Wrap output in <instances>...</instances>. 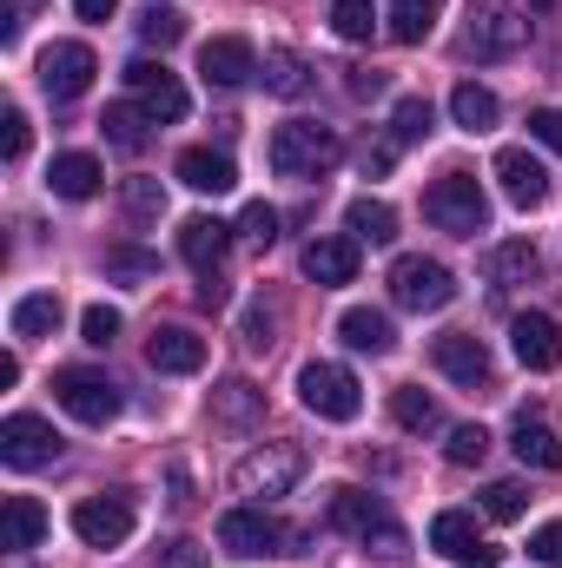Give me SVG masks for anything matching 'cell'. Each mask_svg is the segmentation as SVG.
I'll return each instance as SVG.
<instances>
[{"label": "cell", "mask_w": 562, "mask_h": 568, "mask_svg": "<svg viewBox=\"0 0 562 568\" xmlns=\"http://www.w3.org/2000/svg\"><path fill=\"white\" fill-rule=\"evenodd\" d=\"M259 80H265V93L298 100V93H304V60H298L291 47H272V53H265V67H259Z\"/></svg>", "instance_id": "d6a6232c"}, {"label": "cell", "mask_w": 562, "mask_h": 568, "mask_svg": "<svg viewBox=\"0 0 562 568\" xmlns=\"http://www.w3.org/2000/svg\"><path fill=\"white\" fill-rule=\"evenodd\" d=\"M510 449L523 456V469H562V436L550 424H536L530 410L510 424Z\"/></svg>", "instance_id": "d4e9b609"}, {"label": "cell", "mask_w": 562, "mask_h": 568, "mask_svg": "<svg viewBox=\"0 0 562 568\" xmlns=\"http://www.w3.org/2000/svg\"><path fill=\"white\" fill-rule=\"evenodd\" d=\"M436 13H443V0H391V7H384V20H391V40H404V47L430 40Z\"/></svg>", "instance_id": "4dcf8cb0"}, {"label": "cell", "mask_w": 562, "mask_h": 568, "mask_svg": "<svg viewBox=\"0 0 562 568\" xmlns=\"http://www.w3.org/2000/svg\"><path fill=\"white\" fill-rule=\"evenodd\" d=\"M304 476V456L291 449V443H265V449H252L239 469H232V483H239V496H284L291 483Z\"/></svg>", "instance_id": "9c48e42d"}, {"label": "cell", "mask_w": 562, "mask_h": 568, "mask_svg": "<svg viewBox=\"0 0 562 568\" xmlns=\"http://www.w3.org/2000/svg\"><path fill=\"white\" fill-rule=\"evenodd\" d=\"M523 509H530V489H523V483H490V489H483V516L516 523Z\"/></svg>", "instance_id": "f35d334b"}, {"label": "cell", "mask_w": 562, "mask_h": 568, "mask_svg": "<svg viewBox=\"0 0 562 568\" xmlns=\"http://www.w3.org/2000/svg\"><path fill=\"white\" fill-rule=\"evenodd\" d=\"M60 297L53 291H27V297H13V311H7V324H13V337H53L60 331Z\"/></svg>", "instance_id": "f1b7e54d"}, {"label": "cell", "mask_w": 562, "mask_h": 568, "mask_svg": "<svg viewBox=\"0 0 562 568\" xmlns=\"http://www.w3.org/2000/svg\"><path fill=\"white\" fill-rule=\"evenodd\" d=\"M145 120H152V113L133 100V106H107L100 126H107V140L120 145V152H145Z\"/></svg>", "instance_id": "836d02e7"}, {"label": "cell", "mask_w": 562, "mask_h": 568, "mask_svg": "<svg viewBox=\"0 0 562 568\" xmlns=\"http://www.w3.org/2000/svg\"><path fill=\"white\" fill-rule=\"evenodd\" d=\"M351 93H358V100H364V93H384V73H364V67H358V73H351Z\"/></svg>", "instance_id": "db71d44e"}, {"label": "cell", "mask_w": 562, "mask_h": 568, "mask_svg": "<svg viewBox=\"0 0 562 568\" xmlns=\"http://www.w3.org/2000/svg\"><path fill=\"white\" fill-rule=\"evenodd\" d=\"M423 219H430L436 232H450V239H476V232H490V199H483L476 172H443V179H430V192H423Z\"/></svg>", "instance_id": "7a4b0ae2"}, {"label": "cell", "mask_w": 562, "mask_h": 568, "mask_svg": "<svg viewBox=\"0 0 562 568\" xmlns=\"http://www.w3.org/2000/svg\"><path fill=\"white\" fill-rule=\"evenodd\" d=\"M496 179H503V199H510L516 212H536V205L550 199V172H543V159H530L523 145H503V152H496Z\"/></svg>", "instance_id": "ac0fdd59"}, {"label": "cell", "mask_w": 562, "mask_h": 568, "mask_svg": "<svg viewBox=\"0 0 562 568\" xmlns=\"http://www.w3.org/2000/svg\"><path fill=\"white\" fill-rule=\"evenodd\" d=\"M73 536L87 549H120L133 536V503L127 496H87V503H73Z\"/></svg>", "instance_id": "4fadbf2b"}, {"label": "cell", "mask_w": 562, "mask_h": 568, "mask_svg": "<svg viewBox=\"0 0 562 568\" xmlns=\"http://www.w3.org/2000/svg\"><path fill=\"white\" fill-rule=\"evenodd\" d=\"M530 7H550V0H530Z\"/></svg>", "instance_id": "11a10c76"}, {"label": "cell", "mask_w": 562, "mask_h": 568, "mask_svg": "<svg viewBox=\"0 0 562 568\" xmlns=\"http://www.w3.org/2000/svg\"><path fill=\"white\" fill-rule=\"evenodd\" d=\"M536 245L530 239H503V245H490V258H483V272H490V284H530L536 278Z\"/></svg>", "instance_id": "f546056e"}, {"label": "cell", "mask_w": 562, "mask_h": 568, "mask_svg": "<svg viewBox=\"0 0 562 568\" xmlns=\"http://www.w3.org/2000/svg\"><path fill=\"white\" fill-rule=\"evenodd\" d=\"M391 297H398L404 311H443V304L456 297V278H450V265H436V258L411 252V258L391 265Z\"/></svg>", "instance_id": "ba28073f"}, {"label": "cell", "mask_w": 562, "mask_h": 568, "mask_svg": "<svg viewBox=\"0 0 562 568\" xmlns=\"http://www.w3.org/2000/svg\"><path fill=\"white\" fill-rule=\"evenodd\" d=\"M100 159L93 152H60L53 165H47V185H53V199H93L100 192Z\"/></svg>", "instance_id": "484cf974"}, {"label": "cell", "mask_w": 562, "mask_h": 568, "mask_svg": "<svg viewBox=\"0 0 562 568\" xmlns=\"http://www.w3.org/2000/svg\"><path fill=\"white\" fill-rule=\"evenodd\" d=\"M60 456V429L47 424V417H7L0 424V463L7 469H40V463H53Z\"/></svg>", "instance_id": "5bb4252c"}, {"label": "cell", "mask_w": 562, "mask_h": 568, "mask_svg": "<svg viewBox=\"0 0 562 568\" xmlns=\"http://www.w3.org/2000/svg\"><path fill=\"white\" fill-rule=\"evenodd\" d=\"M430 357H436V371H443L450 384H463V390H490V384H496L490 344H483L476 331H450V337H436Z\"/></svg>", "instance_id": "8fae6325"}, {"label": "cell", "mask_w": 562, "mask_h": 568, "mask_svg": "<svg viewBox=\"0 0 562 568\" xmlns=\"http://www.w3.org/2000/svg\"><path fill=\"white\" fill-rule=\"evenodd\" d=\"M53 397H60V410H67L73 424H87V429H107L120 417V404H127L107 371H60V377H53Z\"/></svg>", "instance_id": "8992f818"}, {"label": "cell", "mask_w": 562, "mask_h": 568, "mask_svg": "<svg viewBox=\"0 0 562 568\" xmlns=\"http://www.w3.org/2000/svg\"><path fill=\"white\" fill-rule=\"evenodd\" d=\"M127 87H133V100H140L145 113H152V120H165V126L192 113V100H185L179 73H165L159 60H133V67H127Z\"/></svg>", "instance_id": "9a60e30c"}, {"label": "cell", "mask_w": 562, "mask_h": 568, "mask_svg": "<svg viewBox=\"0 0 562 568\" xmlns=\"http://www.w3.org/2000/svg\"><path fill=\"white\" fill-rule=\"evenodd\" d=\"M80 331H87V344H93V351H107V344L120 337V311H113V304H87Z\"/></svg>", "instance_id": "60d3db41"}, {"label": "cell", "mask_w": 562, "mask_h": 568, "mask_svg": "<svg viewBox=\"0 0 562 568\" xmlns=\"http://www.w3.org/2000/svg\"><path fill=\"white\" fill-rule=\"evenodd\" d=\"M443 456H450L456 469H476V463L490 456V429H483V424H463V429H450V443H443Z\"/></svg>", "instance_id": "74e56055"}, {"label": "cell", "mask_w": 562, "mask_h": 568, "mask_svg": "<svg viewBox=\"0 0 562 568\" xmlns=\"http://www.w3.org/2000/svg\"><path fill=\"white\" fill-rule=\"evenodd\" d=\"M298 404L311 410V417H324V424H351L358 410H364V390H358V377L344 371V364H304L298 371Z\"/></svg>", "instance_id": "5b68a950"}, {"label": "cell", "mask_w": 562, "mask_h": 568, "mask_svg": "<svg viewBox=\"0 0 562 568\" xmlns=\"http://www.w3.org/2000/svg\"><path fill=\"white\" fill-rule=\"evenodd\" d=\"M179 185H192V192H205V199H225L232 185H239V165L225 159V152H212V145H192V152H179Z\"/></svg>", "instance_id": "44dd1931"}, {"label": "cell", "mask_w": 562, "mask_h": 568, "mask_svg": "<svg viewBox=\"0 0 562 568\" xmlns=\"http://www.w3.org/2000/svg\"><path fill=\"white\" fill-rule=\"evenodd\" d=\"M450 120H456L463 133H490V126L503 120V100H496L490 87H476V80H463V87L450 93Z\"/></svg>", "instance_id": "83f0119b"}, {"label": "cell", "mask_w": 562, "mask_h": 568, "mask_svg": "<svg viewBox=\"0 0 562 568\" xmlns=\"http://www.w3.org/2000/svg\"><path fill=\"white\" fill-rule=\"evenodd\" d=\"M145 364L165 371V377H192V371H205V337L185 331V324H159L145 337Z\"/></svg>", "instance_id": "d6986e66"}, {"label": "cell", "mask_w": 562, "mask_h": 568, "mask_svg": "<svg viewBox=\"0 0 562 568\" xmlns=\"http://www.w3.org/2000/svg\"><path fill=\"white\" fill-rule=\"evenodd\" d=\"M159 568H205V549L179 536V542H165V549H159Z\"/></svg>", "instance_id": "681fc988"}, {"label": "cell", "mask_w": 562, "mask_h": 568, "mask_svg": "<svg viewBox=\"0 0 562 568\" xmlns=\"http://www.w3.org/2000/svg\"><path fill=\"white\" fill-rule=\"evenodd\" d=\"M523 40H530V20H523L510 0H470V27H463V47H470L476 60H510Z\"/></svg>", "instance_id": "52a82bcc"}, {"label": "cell", "mask_w": 562, "mask_h": 568, "mask_svg": "<svg viewBox=\"0 0 562 568\" xmlns=\"http://www.w3.org/2000/svg\"><path fill=\"white\" fill-rule=\"evenodd\" d=\"M107 272H120V278H152L159 258H152V252H133V245H120V252H107Z\"/></svg>", "instance_id": "7bdbcfd3"}, {"label": "cell", "mask_w": 562, "mask_h": 568, "mask_svg": "<svg viewBox=\"0 0 562 568\" xmlns=\"http://www.w3.org/2000/svg\"><path fill=\"white\" fill-rule=\"evenodd\" d=\"M430 120H436V113H430V100H423V93H404V100H398V113H391V140H398V145L423 140V133H430Z\"/></svg>", "instance_id": "d590c367"}, {"label": "cell", "mask_w": 562, "mask_h": 568, "mask_svg": "<svg viewBox=\"0 0 562 568\" xmlns=\"http://www.w3.org/2000/svg\"><path fill=\"white\" fill-rule=\"evenodd\" d=\"M113 7H120V0H73L80 20H113Z\"/></svg>", "instance_id": "f5cc1de1"}, {"label": "cell", "mask_w": 562, "mask_h": 568, "mask_svg": "<svg viewBox=\"0 0 562 568\" xmlns=\"http://www.w3.org/2000/svg\"><path fill=\"white\" fill-rule=\"evenodd\" d=\"M0 152H7V159L27 152V113H20V106H7V120H0Z\"/></svg>", "instance_id": "7dc6e473"}, {"label": "cell", "mask_w": 562, "mask_h": 568, "mask_svg": "<svg viewBox=\"0 0 562 568\" xmlns=\"http://www.w3.org/2000/svg\"><path fill=\"white\" fill-rule=\"evenodd\" d=\"M304 278L318 291H338V284L358 278V239H311L304 245Z\"/></svg>", "instance_id": "7402d4cb"}, {"label": "cell", "mask_w": 562, "mask_h": 568, "mask_svg": "<svg viewBox=\"0 0 562 568\" xmlns=\"http://www.w3.org/2000/svg\"><path fill=\"white\" fill-rule=\"evenodd\" d=\"M430 549L450 556L456 568H496L503 562V549L476 536V516H470V509H443V516L430 523Z\"/></svg>", "instance_id": "7c38bea8"}, {"label": "cell", "mask_w": 562, "mask_h": 568, "mask_svg": "<svg viewBox=\"0 0 562 568\" xmlns=\"http://www.w3.org/2000/svg\"><path fill=\"white\" fill-rule=\"evenodd\" d=\"M40 536H47V509L33 496H7V509H0V549L20 556V549H40Z\"/></svg>", "instance_id": "cb8c5ba5"}, {"label": "cell", "mask_w": 562, "mask_h": 568, "mask_svg": "<svg viewBox=\"0 0 562 568\" xmlns=\"http://www.w3.org/2000/svg\"><path fill=\"white\" fill-rule=\"evenodd\" d=\"M338 337H344L351 351H364V357H391V351H398L391 317H384V311H371V304H351V311L338 317Z\"/></svg>", "instance_id": "603a6c76"}, {"label": "cell", "mask_w": 562, "mask_h": 568, "mask_svg": "<svg viewBox=\"0 0 562 568\" xmlns=\"http://www.w3.org/2000/svg\"><path fill=\"white\" fill-rule=\"evenodd\" d=\"M530 562H543V568H562V523H543V529L530 536Z\"/></svg>", "instance_id": "f6af8a7d"}, {"label": "cell", "mask_w": 562, "mask_h": 568, "mask_svg": "<svg viewBox=\"0 0 562 568\" xmlns=\"http://www.w3.org/2000/svg\"><path fill=\"white\" fill-rule=\"evenodd\" d=\"M219 549L239 556V562L291 556V549H298V529H284L279 516H265L259 503H245V509H225V516H219Z\"/></svg>", "instance_id": "3957f363"}, {"label": "cell", "mask_w": 562, "mask_h": 568, "mask_svg": "<svg viewBox=\"0 0 562 568\" xmlns=\"http://www.w3.org/2000/svg\"><path fill=\"white\" fill-rule=\"evenodd\" d=\"M391 159H398V140H384V145H364V172H391Z\"/></svg>", "instance_id": "816d5d0a"}, {"label": "cell", "mask_w": 562, "mask_h": 568, "mask_svg": "<svg viewBox=\"0 0 562 568\" xmlns=\"http://www.w3.org/2000/svg\"><path fill=\"white\" fill-rule=\"evenodd\" d=\"M324 523H331L338 536L378 542V556H404L398 523H391V516H384V503H378V496H364V489H331V496H324Z\"/></svg>", "instance_id": "277c9868"}, {"label": "cell", "mask_w": 562, "mask_h": 568, "mask_svg": "<svg viewBox=\"0 0 562 568\" xmlns=\"http://www.w3.org/2000/svg\"><path fill=\"white\" fill-rule=\"evenodd\" d=\"M252 73H259V53H252L245 33H219V40L199 47V80L205 87H245Z\"/></svg>", "instance_id": "e0dca14e"}, {"label": "cell", "mask_w": 562, "mask_h": 568, "mask_svg": "<svg viewBox=\"0 0 562 568\" xmlns=\"http://www.w3.org/2000/svg\"><path fill=\"white\" fill-rule=\"evenodd\" d=\"M344 232H351L358 245H391V239H398V212H391L384 199H371V192H364V199H351V205H344Z\"/></svg>", "instance_id": "4316f807"}, {"label": "cell", "mask_w": 562, "mask_h": 568, "mask_svg": "<svg viewBox=\"0 0 562 568\" xmlns=\"http://www.w3.org/2000/svg\"><path fill=\"white\" fill-rule=\"evenodd\" d=\"M252 410H259L252 384H225V390H219V417H252Z\"/></svg>", "instance_id": "c3c4849f"}, {"label": "cell", "mask_w": 562, "mask_h": 568, "mask_svg": "<svg viewBox=\"0 0 562 568\" xmlns=\"http://www.w3.org/2000/svg\"><path fill=\"white\" fill-rule=\"evenodd\" d=\"M530 140L562 152V106H536V113H530Z\"/></svg>", "instance_id": "bcb514c9"}, {"label": "cell", "mask_w": 562, "mask_h": 568, "mask_svg": "<svg viewBox=\"0 0 562 568\" xmlns=\"http://www.w3.org/2000/svg\"><path fill=\"white\" fill-rule=\"evenodd\" d=\"M120 205H127V219H159V212H165V185H159V179H127V185H120Z\"/></svg>", "instance_id": "8d00e7d4"}, {"label": "cell", "mask_w": 562, "mask_h": 568, "mask_svg": "<svg viewBox=\"0 0 562 568\" xmlns=\"http://www.w3.org/2000/svg\"><path fill=\"white\" fill-rule=\"evenodd\" d=\"M199 304H205V311L225 304V278H219V272H199Z\"/></svg>", "instance_id": "f907efd6"}, {"label": "cell", "mask_w": 562, "mask_h": 568, "mask_svg": "<svg viewBox=\"0 0 562 568\" xmlns=\"http://www.w3.org/2000/svg\"><path fill=\"white\" fill-rule=\"evenodd\" d=\"M331 27H338V40H371V0H338Z\"/></svg>", "instance_id": "ab89813d"}, {"label": "cell", "mask_w": 562, "mask_h": 568, "mask_svg": "<svg viewBox=\"0 0 562 568\" xmlns=\"http://www.w3.org/2000/svg\"><path fill=\"white\" fill-rule=\"evenodd\" d=\"M93 73H100V60H93L87 40H53V47L40 53V87H47V100H80V93L93 87Z\"/></svg>", "instance_id": "30bf717a"}, {"label": "cell", "mask_w": 562, "mask_h": 568, "mask_svg": "<svg viewBox=\"0 0 562 568\" xmlns=\"http://www.w3.org/2000/svg\"><path fill=\"white\" fill-rule=\"evenodd\" d=\"M391 417H398V429H411V436H430V429L443 424L436 397H423L418 384H398V390H391Z\"/></svg>", "instance_id": "1f68e13d"}, {"label": "cell", "mask_w": 562, "mask_h": 568, "mask_svg": "<svg viewBox=\"0 0 562 568\" xmlns=\"http://www.w3.org/2000/svg\"><path fill=\"white\" fill-rule=\"evenodd\" d=\"M225 252H232V225H225V219H205V212H199V219L179 225V258H185L192 272H219Z\"/></svg>", "instance_id": "ffe728a7"}, {"label": "cell", "mask_w": 562, "mask_h": 568, "mask_svg": "<svg viewBox=\"0 0 562 568\" xmlns=\"http://www.w3.org/2000/svg\"><path fill=\"white\" fill-rule=\"evenodd\" d=\"M510 344H516V364L523 371H556L562 364V331L550 311H516L510 317Z\"/></svg>", "instance_id": "2e32d148"}, {"label": "cell", "mask_w": 562, "mask_h": 568, "mask_svg": "<svg viewBox=\"0 0 562 568\" xmlns=\"http://www.w3.org/2000/svg\"><path fill=\"white\" fill-rule=\"evenodd\" d=\"M272 331H279V311L259 297V304L245 311V344H252V351H272Z\"/></svg>", "instance_id": "b9f144b4"}, {"label": "cell", "mask_w": 562, "mask_h": 568, "mask_svg": "<svg viewBox=\"0 0 562 568\" xmlns=\"http://www.w3.org/2000/svg\"><path fill=\"white\" fill-rule=\"evenodd\" d=\"M239 232H245L252 245H272V239H279V212H272V205H245V219H239Z\"/></svg>", "instance_id": "ee69618b"}, {"label": "cell", "mask_w": 562, "mask_h": 568, "mask_svg": "<svg viewBox=\"0 0 562 568\" xmlns=\"http://www.w3.org/2000/svg\"><path fill=\"white\" fill-rule=\"evenodd\" d=\"M265 159H272L279 179H298V185H304V179H324V172L344 159V140H338L331 126H318V120H291V126L272 133Z\"/></svg>", "instance_id": "6da1fadb"}, {"label": "cell", "mask_w": 562, "mask_h": 568, "mask_svg": "<svg viewBox=\"0 0 562 568\" xmlns=\"http://www.w3.org/2000/svg\"><path fill=\"white\" fill-rule=\"evenodd\" d=\"M140 40H145V47H159V53H165V47H179V40H185V13L152 0V7L140 13Z\"/></svg>", "instance_id": "e575fe53"}]
</instances>
